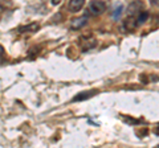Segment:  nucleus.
Instances as JSON below:
<instances>
[{"label": "nucleus", "instance_id": "obj_1", "mask_svg": "<svg viewBox=\"0 0 159 148\" xmlns=\"http://www.w3.org/2000/svg\"><path fill=\"white\" fill-rule=\"evenodd\" d=\"M106 9V4L103 2H92L89 4V13H92L93 16H99L105 12Z\"/></svg>", "mask_w": 159, "mask_h": 148}, {"label": "nucleus", "instance_id": "obj_2", "mask_svg": "<svg viewBox=\"0 0 159 148\" xmlns=\"http://www.w3.org/2000/svg\"><path fill=\"white\" fill-rule=\"evenodd\" d=\"M141 9H142V3H139V2H133L131 4H129V7H127L129 17H135L141 12Z\"/></svg>", "mask_w": 159, "mask_h": 148}, {"label": "nucleus", "instance_id": "obj_3", "mask_svg": "<svg viewBox=\"0 0 159 148\" xmlns=\"http://www.w3.org/2000/svg\"><path fill=\"white\" fill-rule=\"evenodd\" d=\"M98 93V90H88V91H82V93H78L72 99V102H78V101H85V99H89L92 98L93 95H96Z\"/></svg>", "mask_w": 159, "mask_h": 148}, {"label": "nucleus", "instance_id": "obj_4", "mask_svg": "<svg viewBox=\"0 0 159 148\" xmlns=\"http://www.w3.org/2000/svg\"><path fill=\"white\" fill-rule=\"evenodd\" d=\"M84 4H85L84 0H70V2L68 3V9L70 12H78L80 9L84 7Z\"/></svg>", "mask_w": 159, "mask_h": 148}, {"label": "nucleus", "instance_id": "obj_5", "mask_svg": "<svg viewBox=\"0 0 159 148\" xmlns=\"http://www.w3.org/2000/svg\"><path fill=\"white\" fill-rule=\"evenodd\" d=\"M88 23V16H82V17H77L74 19V20H72L70 23V28L72 29H80L82 27H85Z\"/></svg>", "mask_w": 159, "mask_h": 148}, {"label": "nucleus", "instance_id": "obj_6", "mask_svg": "<svg viewBox=\"0 0 159 148\" xmlns=\"http://www.w3.org/2000/svg\"><path fill=\"white\" fill-rule=\"evenodd\" d=\"M147 19H148V12H146V11H141V12H139L137 16H135V23H137V25H138V24L145 23Z\"/></svg>", "mask_w": 159, "mask_h": 148}, {"label": "nucleus", "instance_id": "obj_7", "mask_svg": "<svg viewBox=\"0 0 159 148\" xmlns=\"http://www.w3.org/2000/svg\"><path fill=\"white\" fill-rule=\"evenodd\" d=\"M39 29V24H36V23H32V24H29V25H27V27H21L19 29L20 32H33V31H37Z\"/></svg>", "mask_w": 159, "mask_h": 148}, {"label": "nucleus", "instance_id": "obj_8", "mask_svg": "<svg viewBox=\"0 0 159 148\" xmlns=\"http://www.w3.org/2000/svg\"><path fill=\"white\" fill-rule=\"evenodd\" d=\"M122 12H123V7H122V6H118L116 9H114V12H113V15H111L113 19H116V20H117V19L122 15Z\"/></svg>", "mask_w": 159, "mask_h": 148}, {"label": "nucleus", "instance_id": "obj_9", "mask_svg": "<svg viewBox=\"0 0 159 148\" xmlns=\"http://www.w3.org/2000/svg\"><path fill=\"white\" fill-rule=\"evenodd\" d=\"M3 53H4V49H3V46H2V45H0V58H2Z\"/></svg>", "mask_w": 159, "mask_h": 148}, {"label": "nucleus", "instance_id": "obj_10", "mask_svg": "<svg viewBox=\"0 0 159 148\" xmlns=\"http://www.w3.org/2000/svg\"><path fill=\"white\" fill-rule=\"evenodd\" d=\"M52 3H53V4H54V6H56V4H58V3H60V2H57V0H52Z\"/></svg>", "mask_w": 159, "mask_h": 148}]
</instances>
